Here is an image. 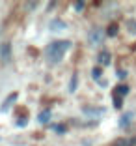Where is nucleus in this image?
<instances>
[{"label":"nucleus","instance_id":"nucleus-1","mask_svg":"<svg viewBox=\"0 0 136 146\" xmlns=\"http://www.w3.org/2000/svg\"><path fill=\"white\" fill-rule=\"evenodd\" d=\"M71 49V41L67 39H58V41H52L47 49H45V60L49 64H58V62L64 60L65 52Z\"/></svg>","mask_w":136,"mask_h":146},{"label":"nucleus","instance_id":"nucleus-2","mask_svg":"<svg viewBox=\"0 0 136 146\" xmlns=\"http://www.w3.org/2000/svg\"><path fill=\"white\" fill-rule=\"evenodd\" d=\"M104 38H106V30H104V28H99V26H95V28H91V30L88 32V43L91 47L101 45Z\"/></svg>","mask_w":136,"mask_h":146},{"label":"nucleus","instance_id":"nucleus-3","mask_svg":"<svg viewBox=\"0 0 136 146\" xmlns=\"http://www.w3.org/2000/svg\"><path fill=\"white\" fill-rule=\"evenodd\" d=\"M104 112H106L104 107H82V114L88 116V118H99Z\"/></svg>","mask_w":136,"mask_h":146},{"label":"nucleus","instance_id":"nucleus-4","mask_svg":"<svg viewBox=\"0 0 136 146\" xmlns=\"http://www.w3.org/2000/svg\"><path fill=\"white\" fill-rule=\"evenodd\" d=\"M97 62H99V66L101 68H106V66H110V62H112V54L108 51H102V52H99V56H97Z\"/></svg>","mask_w":136,"mask_h":146},{"label":"nucleus","instance_id":"nucleus-5","mask_svg":"<svg viewBox=\"0 0 136 146\" xmlns=\"http://www.w3.org/2000/svg\"><path fill=\"white\" fill-rule=\"evenodd\" d=\"M67 28V25H65L62 19H52L51 21V32H62Z\"/></svg>","mask_w":136,"mask_h":146},{"label":"nucleus","instance_id":"nucleus-6","mask_svg":"<svg viewBox=\"0 0 136 146\" xmlns=\"http://www.w3.org/2000/svg\"><path fill=\"white\" fill-rule=\"evenodd\" d=\"M17 98H19V96H17V92H13V94H9L8 98H6V101H4L2 105H0V111H2V112H6V111H8V109L13 105V101H15Z\"/></svg>","mask_w":136,"mask_h":146},{"label":"nucleus","instance_id":"nucleus-7","mask_svg":"<svg viewBox=\"0 0 136 146\" xmlns=\"http://www.w3.org/2000/svg\"><path fill=\"white\" fill-rule=\"evenodd\" d=\"M132 120H134V112H125V114L119 118V125H121V127H127Z\"/></svg>","mask_w":136,"mask_h":146},{"label":"nucleus","instance_id":"nucleus-8","mask_svg":"<svg viewBox=\"0 0 136 146\" xmlns=\"http://www.w3.org/2000/svg\"><path fill=\"white\" fill-rule=\"evenodd\" d=\"M37 122H39V124H49V122H51V111H49V109L41 111L39 116H37Z\"/></svg>","mask_w":136,"mask_h":146},{"label":"nucleus","instance_id":"nucleus-9","mask_svg":"<svg viewBox=\"0 0 136 146\" xmlns=\"http://www.w3.org/2000/svg\"><path fill=\"white\" fill-rule=\"evenodd\" d=\"M77 88H78V73H73V77H71V81H69V92H77Z\"/></svg>","mask_w":136,"mask_h":146},{"label":"nucleus","instance_id":"nucleus-10","mask_svg":"<svg viewBox=\"0 0 136 146\" xmlns=\"http://www.w3.org/2000/svg\"><path fill=\"white\" fill-rule=\"evenodd\" d=\"M129 94V86L127 84H118V88H116V96H119V98H123V96Z\"/></svg>","mask_w":136,"mask_h":146},{"label":"nucleus","instance_id":"nucleus-11","mask_svg":"<svg viewBox=\"0 0 136 146\" xmlns=\"http://www.w3.org/2000/svg\"><path fill=\"white\" fill-rule=\"evenodd\" d=\"M91 75H93V79L101 81V77H102V68H101V66H95V68L91 69Z\"/></svg>","mask_w":136,"mask_h":146},{"label":"nucleus","instance_id":"nucleus-12","mask_svg":"<svg viewBox=\"0 0 136 146\" xmlns=\"http://www.w3.org/2000/svg\"><path fill=\"white\" fill-rule=\"evenodd\" d=\"M118 32H119L118 25H110V26L106 28V36H110V38H114V36H118Z\"/></svg>","mask_w":136,"mask_h":146},{"label":"nucleus","instance_id":"nucleus-13","mask_svg":"<svg viewBox=\"0 0 136 146\" xmlns=\"http://www.w3.org/2000/svg\"><path fill=\"white\" fill-rule=\"evenodd\" d=\"M52 131H54V133H58V135H64V133H65V125L54 124V125H52Z\"/></svg>","mask_w":136,"mask_h":146},{"label":"nucleus","instance_id":"nucleus-14","mask_svg":"<svg viewBox=\"0 0 136 146\" xmlns=\"http://www.w3.org/2000/svg\"><path fill=\"white\" fill-rule=\"evenodd\" d=\"M127 30L132 36H136V21H127Z\"/></svg>","mask_w":136,"mask_h":146},{"label":"nucleus","instance_id":"nucleus-15","mask_svg":"<svg viewBox=\"0 0 136 146\" xmlns=\"http://www.w3.org/2000/svg\"><path fill=\"white\" fill-rule=\"evenodd\" d=\"M2 60L4 62L9 60V45H4V47H2Z\"/></svg>","mask_w":136,"mask_h":146},{"label":"nucleus","instance_id":"nucleus-16","mask_svg":"<svg viewBox=\"0 0 136 146\" xmlns=\"http://www.w3.org/2000/svg\"><path fill=\"white\" fill-rule=\"evenodd\" d=\"M114 107L118 109V111H119L121 107H123V99L119 98V96H114Z\"/></svg>","mask_w":136,"mask_h":146},{"label":"nucleus","instance_id":"nucleus-17","mask_svg":"<svg viewBox=\"0 0 136 146\" xmlns=\"http://www.w3.org/2000/svg\"><path fill=\"white\" fill-rule=\"evenodd\" d=\"M86 8V2H75V11L77 13H82Z\"/></svg>","mask_w":136,"mask_h":146},{"label":"nucleus","instance_id":"nucleus-18","mask_svg":"<svg viewBox=\"0 0 136 146\" xmlns=\"http://www.w3.org/2000/svg\"><path fill=\"white\" fill-rule=\"evenodd\" d=\"M114 146H131V142H129V139H118Z\"/></svg>","mask_w":136,"mask_h":146},{"label":"nucleus","instance_id":"nucleus-19","mask_svg":"<svg viewBox=\"0 0 136 146\" xmlns=\"http://www.w3.org/2000/svg\"><path fill=\"white\" fill-rule=\"evenodd\" d=\"M37 8V2H28L26 4V9H35Z\"/></svg>","mask_w":136,"mask_h":146},{"label":"nucleus","instance_id":"nucleus-20","mask_svg":"<svg viewBox=\"0 0 136 146\" xmlns=\"http://www.w3.org/2000/svg\"><path fill=\"white\" fill-rule=\"evenodd\" d=\"M116 73H118L119 79H125V77H127V71H123V69H119V71H116Z\"/></svg>","mask_w":136,"mask_h":146},{"label":"nucleus","instance_id":"nucleus-21","mask_svg":"<svg viewBox=\"0 0 136 146\" xmlns=\"http://www.w3.org/2000/svg\"><path fill=\"white\" fill-rule=\"evenodd\" d=\"M99 86H102V88L108 86V81H106V79H101V81H99Z\"/></svg>","mask_w":136,"mask_h":146},{"label":"nucleus","instance_id":"nucleus-22","mask_svg":"<svg viewBox=\"0 0 136 146\" xmlns=\"http://www.w3.org/2000/svg\"><path fill=\"white\" fill-rule=\"evenodd\" d=\"M26 124V120H24V118H22V120H17V125H24Z\"/></svg>","mask_w":136,"mask_h":146},{"label":"nucleus","instance_id":"nucleus-23","mask_svg":"<svg viewBox=\"0 0 136 146\" xmlns=\"http://www.w3.org/2000/svg\"><path fill=\"white\" fill-rule=\"evenodd\" d=\"M129 142H131V146H136V137L134 139H129Z\"/></svg>","mask_w":136,"mask_h":146}]
</instances>
